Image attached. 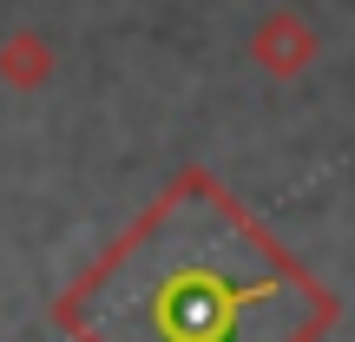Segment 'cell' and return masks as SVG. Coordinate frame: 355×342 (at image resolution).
Here are the masks:
<instances>
[{
	"instance_id": "6da1fadb",
	"label": "cell",
	"mask_w": 355,
	"mask_h": 342,
	"mask_svg": "<svg viewBox=\"0 0 355 342\" xmlns=\"http://www.w3.org/2000/svg\"><path fill=\"white\" fill-rule=\"evenodd\" d=\"M322 290L224 198L184 185L79 283L86 342H303Z\"/></svg>"
}]
</instances>
